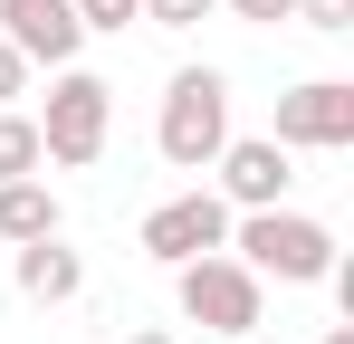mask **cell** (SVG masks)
<instances>
[{
    "label": "cell",
    "mask_w": 354,
    "mask_h": 344,
    "mask_svg": "<svg viewBox=\"0 0 354 344\" xmlns=\"http://www.w3.org/2000/svg\"><path fill=\"white\" fill-rule=\"evenodd\" d=\"M230 258L249 278H278V287H326V268L345 249H335V229L306 220V211H230Z\"/></svg>",
    "instance_id": "1"
},
{
    "label": "cell",
    "mask_w": 354,
    "mask_h": 344,
    "mask_svg": "<svg viewBox=\"0 0 354 344\" xmlns=\"http://www.w3.org/2000/svg\"><path fill=\"white\" fill-rule=\"evenodd\" d=\"M153 144L173 172H211V153L230 144V77L221 67H173L163 115H153Z\"/></svg>",
    "instance_id": "2"
},
{
    "label": "cell",
    "mask_w": 354,
    "mask_h": 344,
    "mask_svg": "<svg viewBox=\"0 0 354 344\" xmlns=\"http://www.w3.org/2000/svg\"><path fill=\"white\" fill-rule=\"evenodd\" d=\"M173 306L201 325V335H230L249 344L259 325H268V278H249L230 249H211V258H192V268H173Z\"/></svg>",
    "instance_id": "3"
},
{
    "label": "cell",
    "mask_w": 354,
    "mask_h": 344,
    "mask_svg": "<svg viewBox=\"0 0 354 344\" xmlns=\"http://www.w3.org/2000/svg\"><path fill=\"white\" fill-rule=\"evenodd\" d=\"M106 134H115V86L96 77V67H58V86H48V115H39V153L58 172H86L106 153Z\"/></svg>",
    "instance_id": "4"
},
{
    "label": "cell",
    "mask_w": 354,
    "mask_h": 344,
    "mask_svg": "<svg viewBox=\"0 0 354 344\" xmlns=\"http://www.w3.org/2000/svg\"><path fill=\"white\" fill-rule=\"evenodd\" d=\"M134 249H144V258H163V268H192V258L230 249V201H221V191H173V201H153V211H144Z\"/></svg>",
    "instance_id": "5"
},
{
    "label": "cell",
    "mask_w": 354,
    "mask_h": 344,
    "mask_svg": "<svg viewBox=\"0 0 354 344\" xmlns=\"http://www.w3.org/2000/svg\"><path fill=\"white\" fill-rule=\"evenodd\" d=\"M268 144H288V153H345V144H354V86H345V77H306V86H288Z\"/></svg>",
    "instance_id": "6"
},
{
    "label": "cell",
    "mask_w": 354,
    "mask_h": 344,
    "mask_svg": "<svg viewBox=\"0 0 354 344\" xmlns=\"http://www.w3.org/2000/svg\"><path fill=\"white\" fill-rule=\"evenodd\" d=\"M211 172H221V201L230 211H288V182H297L288 144H268V134H230L211 153Z\"/></svg>",
    "instance_id": "7"
},
{
    "label": "cell",
    "mask_w": 354,
    "mask_h": 344,
    "mask_svg": "<svg viewBox=\"0 0 354 344\" xmlns=\"http://www.w3.org/2000/svg\"><path fill=\"white\" fill-rule=\"evenodd\" d=\"M0 39L29 67H77V48H86V29H77L67 0H0Z\"/></svg>",
    "instance_id": "8"
},
{
    "label": "cell",
    "mask_w": 354,
    "mask_h": 344,
    "mask_svg": "<svg viewBox=\"0 0 354 344\" xmlns=\"http://www.w3.org/2000/svg\"><path fill=\"white\" fill-rule=\"evenodd\" d=\"M10 278L29 306H67L77 287H86V258L67 249V239H29V249H10Z\"/></svg>",
    "instance_id": "9"
},
{
    "label": "cell",
    "mask_w": 354,
    "mask_h": 344,
    "mask_svg": "<svg viewBox=\"0 0 354 344\" xmlns=\"http://www.w3.org/2000/svg\"><path fill=\"white\" fill-rule=\"evenodd\" d=\"M0 239L29 249V239H58V191L29 172V182H0Z\"/></svg>",
    "instance_id": "10"
},
{
    "label": "cell",
    "mask_w": 354,
    "mask_h": 344,
    "mask_svg": "<svg viewBox=\"0 0 354 344\" xmlns=\"http://www.w3.org/2000/svg\"><path fill=\"white\" fill-rule=\"evenodd\" d=\"M29 172H48V153H39V115L0 106V182H29Z\"/></svg>",
    "instance_id": "11"
},
{
    "label": "cell",
    "mask_w": 354,
    "mask_h": 344,
    "mask_svg": "<svg viewBox=\"0 0 354 344\" xmlns=\"http://www.w3.org/2000/svg\"><path fill=\"white\" fill-rule=\"evenodd\" d=\"M67 10H77V29H86V39H96V29H106V39H124V29L144 19V0H67Z\"/></svg>",
    "instance_id": "12"
},
{
    "label": "cell",
    "mask_w": 354,
    "mask_h": 344,
    "mask_svg": "<svg viewBox=\"0 0 354 344\" xmlns=\"http://www.w3.org/2000/svg\"><path fill=\"white\" fill-rule=\"evenodd\" d=\"M211 10H221V0H144V19H153V29H201Z\"/></svg>",
    "instance_id": "13"
},
{
    "label": "cell",
    "mask_w": 354,
    "mask_h": 344,
    "mask_svg": "<svg viewBox=\"0 0 354 344\" xmlns=\"http://www.w3.org/2000/svg\"><path fill=\"white\" fill-rule=\"evenodd\" d=\"M297 19H306V29H326V39H335V29H354V0H297Z\"/></svg>",
    "instance_id": "14"
},
{
    "label": "cell",
    "mask_w": 354,
    "mask_h": 344,
    "mask_svg": "<svg viewBox=\"0 0 354 344\" xmlns=\"http://www.w3.org/2000/svg\"><path fill=\"white\" fill-rule=\"evenodd\" d=\"M19 86H29V57H19V48H10V39H0V106H10Z\"/></svg>",
    "instance_id": "15"
},
{
    "label": "cell",
    "mask_w": 354,
    "mask_h": 344,
    "mask_svg": "<svg viewBox=\"0 0 354 344\" xmlns=\"http://www.w3.org/2000/svg\"><path fill=\"white\" fill-rule=\"evenodd\" d=\"M239 19H259V29H278V19H297V0H230Z\"/></svg>",
    "instance_id": "16"
},
{
    "label": "cell",
    "mask_w": 354,
    "mask_h": 344,
    "mask_svg": "<svg viewBox=\"0 0 354 344\" xmlns=\"http://www.w3.org/2000/svg\"><path fill=\"white\" fill-rule=\"evenodd\" d=\"M124 344H182V335H163V325H144V335H124Z\"/></svg>",
    "instance_id": "17"
},
{
    "label": "cell",
    "mask_w": 354,
    "mask_h": 344,
    "mask_svg": "<svg viewBox=\"0 0 354 344\" xmlns=\"http://www.w3.org/2000/svg\"><path fill=\"white\" fill-rule=\"evenodd\" d=\"M316 344H354V325H326V335H316Z\"/></svg>",
    "instance_id": "18"
},
{
    "label": "cell",
    "mask_w": 354,
    "mask_h": 344,
    "mask_svg": "<svg viewBox=\"0 0 354 344\" xmlns=\"http://www.w3.org/2000/svg\"><path fill=\"white\" fill-rule=\"evenodd\" d=\"M249 344H259V335H249Z\"/></svg>",
    "instance_id": "19"
}]
</instances>
